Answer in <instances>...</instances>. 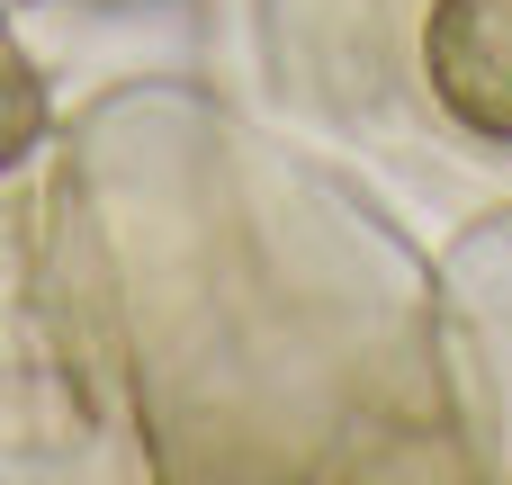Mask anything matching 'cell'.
Here are the masks:
<instances>
[{
    "label": "cell",
    "instance_id": "1",
    "mask_svg": "<svg viewBox=\"0 0 512 485\" xmlns=\"http://www.w3.org/2000/svg\"><path fill=\"white\" fill-rule=\"evenodd\" d=\"M423 72L468 135L512 144V0H432Z\"/></svg>",
    "mask_w": 512,
    "mask_h": 485
},
{
    "label": "cell",
    "instance_id": "2",
    "mask_svg": "<svg viewBox=\"0 0 512 485\" xmlns=\"http://www.w3.org/2000/svg\"><path fill=\"white\" fill-rule=\"evenodd\" d=\"M45 126H54V99H45V72L27 63V45H18V27L0 18V171H18L36 144H45Z\"/></svg>",
    "mask_w": 512,
    "mask_h": 485
},
{
    "label": "cell",
    "instance_id": "3",
    "mask_svg": "<svg viewBox=\"0 0 512 485\" xmlns=\"http://www.w3.org/2000/svg\"><path fill=\"white\" fill-rule=\"evenodd\" d=\"M108 9H126V0H108Z\"/></svg>",
    "mask_w": 512,
    "mask_h": 485
}]
</instances>
